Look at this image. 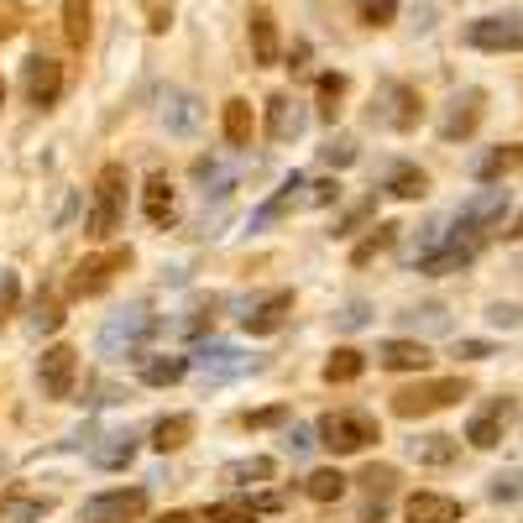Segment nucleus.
<instances>
[{
	"mask_svg": "<svg viewBox=\"0 0 523 523\" xmlns=\"http://www.w3.org/2000/svg\"><path fill=\"white\" fill-rule=\"evenodd\" d=\"M304 126H309L304 100H293V95H272L267 100V136L272 142H293V136H304Z\"/></svg>",
	"mask_w": 523,
	"mask_h": 523,
	"instance_id": "nucleus-17",
	"label": "nucleus"
},
{
	"mask_svg": "<svg viewBox=\"0 0 523 523\" xmlns=\"http://www.w3.org/2000/svg\"><path fill=\"white\" fill-rule=\"evenodd\" d=\"M21 95H27V105H37V110H53L58 95H63V63L32 53L21 63Z\"/></svg>",
	"mask_w": 523,
	"mask_h": 523,
	"instance_id": "nucleus-8",
	"label": "nucleus"
},
{
	"mask_svg": "<svg viewBox=\"0 0 523 523\" xmlns=\"http://www.w3.org/2000/svg\"><path fill=\"white\" fill-rule=\"evenodd\" d=\"M461 497H450V492H414L403 503V518L408 523H461Z\"/></svg>",
	"mask_w": 523,
	"mask_h": 523,
	"instance_id": "nucleus-16",
	"label": "nucleus"
},
{
	"mask_svg": "<svg viewBox=\"0 0 523 523\" xmlns=\"http://www.w3.org/2000/svg\"><path fill=\"white\" fill-rule=\"evenodd\" d=\"M252 105L246 100H225V110H220V131H225V142L231 147H252Z\"/></svg>",
	"mask_w": 523,
	"mask_h": 523,
	"instance_id": "nucleus-27",
	"label": "nucleus"
},
{
	"mask_svg": "<svg viewBox=\"0 0 523 523\" xmlns=\"http://www.w3.org/2000/svg\"><path fill=\"white\" fill-rule=\"evenodd\" d=\"M408 456L419 466H450V461H461V440L456 435H424V440H408Z\"/></svg>",
	"mask_w": 523,
	"mask_h": 523,
	"instance_id": "nucleus-26",
	"label": "nucleus"
},
{
	"mask_svg": "<svg viewBox=\"0 0 523 523\" xmlns=\"http://www.w3.org/2000/svg\"><path fill=\"white\" fill-rule=\"evenodd\" d=\"M152 523H199L194 513H163V518H152Z\"/></svg>",
	"mask_w": 523,
	"mask_h": 523,
	"instance_id": "nucleus-53",
	"label": "nucleus"
},
{
	"mask_svg": "<svg viewBox=\"0 0 523 523\" xmlns=\"http://www.w3.org/2000/svg\"><path fill=\"white\" fill-rule=\"evenodd\" d=\"M471 173L482 178V184H497V178H508V173H523V147H518V142L492 147V152H482V157L471 163Z\"/></svg>",
	"mask_w": 523,
	"mask_h": 523,
	"instance_id": "nucleus-22",
	"label": "nucleus"
},
{
	"mask_svg": "<svg viewBox=\"0 0 523 523\" xmlns=\"http://www.w3.org/2000/svg\"><path fill=\"white\" fill-rule=\"evenodd\" d=\"M147 513V492L142 487H121V492H100V497H89L84 503V523H131V518H142Z\"/></svg>",
	"mask_w": 523,
	"mask_h": 523,
	"instance_id": "nucleus-11",
	"label": "nucleus"
},
{
	"mask_svg": "<svg viewBox=\"0 0 523 523\" xmlns=\"http://www.w3.org/2000/svg\"><path fill=\"white\" fill-rule=\"evenodd\" d=\"M0 105H6V84H0Z\"/></svg>",
	"mask_w": 523,
	"mask_h": 523,
	"instance_id": "nucleus-55",
	"label": "nucleus"
},
{
	"mask_svg": "<svg viewBox=\"0 0 523 523\" xmlns=\"http://www.w3.org/2000/svg\"><path fill=\"white\" fill-rule=\"evenodd\" d=\"M304 497L309 503H340V497H346V476L340 471H314L304 482Z\"/></svg>",
	"mask_w": 523,
	"mask_h": 523,
	"instance_id": "nucleus-34",
	"label": "nucleus"
},
{
	"mask_svg": "<svg viewBox=\"0 0 523 523\" xmlns=\"http://www.w3.org/2000/svg\"><path fill=\"white\" fill-rule=\"evenodd\" d=\"M194 440V414H173V419H157V429H152V445L163 450H184Z\"/></svg>",
	"mask_w": 523,
	"mask_h": 523,
	"instance_id": "nucleus-31",
	"label": "nucleus"
},
{
	"mask_svg": "<svg viewBox=\"0 0 523 523\" xmlns=\"http://www.w3.org/2000/svg\"><path fill=\"white\" fill-rule=\"evenodd\" d=\"M367 320H372V304H367V299H351L346 309L335 314V325H340V330H361Z\"/></svg>",
	"mask_w": 523,
	"mask_h": 523,
	"instance_id": "nucleus-46",
	"label": "nucleus"
},
{
	"mask_svg": "<svg viewBox=\"0 0 523 523\" xmlns=\"http://www.w3.org/2000/svg\"><path fill=\"white\" fill-rule=\"evenodd\" d=\"M126 189H131V178L121 163H105L100 178H95V204H89V236H116L121 231V220H126Z\"/></svg>",
	"mask_w": 523,
	"mask_h": 523,
	"instance_id": "nucleus-1",
	"label": "nucleus"
},
{
	"mask_svg": "<svg viewBox=\"0 0 523 523\" xmlns=\"http://www.w3.org/2000/svg\"><path fill=\"white\" fill-rule=\"evenodd\" d=\"M492 503H518V497H523V476L518 471H503V476H492Z\"/></svg>",
	"mask_w": 523,
	"mask_h": 523,
	"instance_id": "nucleus-44",
	"label": "nucleus"
},
{
	"mask_svg": "<svg viewBox=\"0 0 523 523\" xmlns=\"http://www.w3.org/2000/svg\"><path fill=\"white\" fill-rule=\"evenodd\" d=\"M372 210H377V194H372V199H361V204H351V210H346V215L335 220V231H330V236H351V231H356V225L367 220Z\"/></svg>",
	"mask_w": 523,
	"mask_h": 523,
	"instance_id": "nucleus-45",
	"label": "nucleus"
},
{
	"mask_svg": "<svg viewBox=\"0 0 523 523\" xmlns=\"http://www.w3.org/2000/svg\"><path fill=\"white\" fill-rule=\"evenodd\" d=\"M356 482H361V487H367L372 497H388V492L398 487V471H393V466H367V471H361V476H356Z\"/></svg>",
	"mask_w": 523,
	"mask_h": 523,
	"instance_id": "nucleus-43",
	"label": "nucleus"
},
{
	"mask_svg": "<svg viewBox=\"0 0 523 523\" xmlns=\"http://www.w3.org/2000/svg\"><path fill=\"white\" fill-rule=\"evenodd\" d=\"M157 314L147 309V304H131V309H121L116 320H105V330H100V356H110V361H121V356H136L147 346V340L157 335Z\"/></svg>",
	"mask_w": 523,
	"mask_h": 523,
	"instance_id": "nucleus-2",
	"label": "nucleus"
},
{
	"mask_svg": "<svg viewBox=\"0 0 523 523\" xmlns=\"http://www.w3.org/2000/svg\"><path fill=\"white\" fill-rule=\"evenodd\" d=\"M142 11H147V27L152 32H168L173 27V0H142Z\"/></svg>",
	"mask_w": 523,
	"mask_h": 523,
	"instance_id": "nucleus-47",
	"label": "nucleus"
},
{
	"mask_svg": "<svg viewBox=\"0 0 523 523\" xmlns=\"http://www.w3.org/2000/svg\"><path fill=\"white\" fill-rule=\"evenodd\" d=\"M194 372H204L210 382H225V377H241L252 372V356H241L236 346H225V340H204V346H194Z\"/></svg>",
	"mask_w": 523,
	"mask_h": 523,
	"instance_id": "nucleus-14",
	"label": "nucleus"
},
{
	"mask_svg": "<svg viewBox=\"0 0 523 523\" xmlns=\"http://www.w3.org/2000/svg\"><path fill=\"white\" fill-rule=\"evenodd\" d=\"M361 372H367V356L356 346H340V351L325 356V382H356Z\"/></svg>",
	"mask_w": 523,
	"mask_h": 523,
	"instance_id": "nucleus-33",
	"label": "nucleus"
},
{
	"mask_svg": "<svg viewBox=\"0 0 523 523\" xmlns=\"http://www.w3.org/2000/svg\"><path fill=\"white\" fill-rule=\"evenodd\" d=\"M241 173H246V157H236V163H225V157H199L194 163V178L204 184V194H231Z\"/></svg>",
	"mask_w": 523,
	"mask_h": 523,
	"instance_id": "nucleus-21",
	"label": "nucleus"
},
{
	"mask_svg": "<svg viewBox=\"0 0 523 523\" xmlns=\"http://www.w3.org/2000/svg\"><path fill=\"white\" fill-rule=\"evenodd\" d=\"M335 199H340V178H320L309 189V204H335Z\"/></svg>",
	"mask_w": 523,
	"mask_h": 523,
	"instance_id": "nucleus-50",
	"label": "nucleus"
},
{
	"mask_svg": "<svg viewBox=\"0 0 523 523\" xmlns=\"http://www.w3.org/2000/svg\"><path fill=\"white\" fill-rule=\"evenodd\" d=\"M466 48H476V53H518L523 48V16L518 11L476 16L466 27Z\"/></svg>",
	"mask_w": 523,
	"mask_h": 523,
	"instance_id": "nucleus-6",
	"label": "nucleus"
},
{
	"mask_svg": "<svg viewBox=\"0 0 523 523\" xmlns=\"http://www.w3.org/2000/svg\"><path fill=\"white\" fill-rule=\"evenodd\" d=\"M131 456H136V435H131V429H116V435H105L95 445V466H105V471L131 466Z\"/></svg>",
	"mask_w": 523,
	"mask_h": 523,
	"instance_id": "nucleus-28",
	"label": "nucleus"
},
{
	"mask_svg": "<svg viewBox=\"0 0 523 523\" xmlns=\"http://www.w3.org/2000/svg\"><path fill=\"white\" fill-rule=\"evenodd\" d=\"M194 372L189 356H142V382L147 388H173V382H184Z\"/></svg>",
	"mask_w": 523,
	"mask_h": 523,
	"instance_id": "nucleus-25",
	"label": "nucleus"
},
{
	"mask_svg": "<svg viewBox=\"0 0 523 523\" xmlns=\"http://www.w3.org/2000/svg\"><path fill=\"white\" fill-rule=\"evenodd\" d=\"M262 508L257 503H246V497H225V503L210 508V523H257Z\"/></svg>",
	"mask_w": 523,
	"mask_h": 523,
	"instance_id": "nucleus-36",
	"label": "nucleus"
},
{
	"mask_svg": "<svg viewBox=\"0 0 523 523\" xmlns=\"http://www.w3.org/2000/svg\"><path fill=\"white\" fill-rule=\"evenodd\" d=\"M48 508H53L48 497H11L0 513H6L11 523H37V518H48Z\"/></svg>",
	"mask_w": 523,
	"mask_h": 523,
	"instance_id": "nucleus-40",
	"label": "nucleus"
},
{
	"mask_svg": "<svg viewBox=\"0 0 523 523\" xmlns=\"http://www.w3.org/2000/svg\"><path fill=\"white\" fill-rule=\"evenodd\" d=\"M356 16H361V27H393L398 0H356Z\"/></svg>",
	"mask_w": 523,
	"mask_h": 523,
	"instance_id": "nucleus-41",
	"label": "nucleus"
},
{
	"mask_svg": "<svg viewBox=\"0 0 523 523\" xmlns=\"http://www.w3.org/2000/svg\"><path fill=\"white\" fill-rule=\"evenodd\" d=\"M246 32H252V58H257V68L278 63V21H272L267 6H252V16H246Z\"/></svg>",
	"mask_w": 523,
	"mask_h": 523,
	"instance_id": "nucleus-20",
	"label": "nucleus"
},
{
	"mask_svg": "<svg viewBox=\"0 0 523 523\" xmlns=\"http://www.w3.org/2000/svg\"><path fill=\"white\" fill-rule=\"evenodd\" d=\"M487 320H492L497 330H518V325H523V314H518L513 304H492V309H487Z\"/></svg>",
	"mask_w": 523,
	"mask_h": 523,
	"instance_id": "nucleus-49",
	"label": "nucleus"
},
{
	"mask_svg": "<svg viewBox=\"0 0 523 523\" xmlns=\"http://www.w3.org/2000/svg\"><path fill=\"white\" fill-rule=\"evenodd\" d=\"M131 262V252H100V257H89L74 267V278H68V288H74V299H95V293L110 288V278Z\"/></svg>",
	"mask_w": 523,
	"mask_h": 523,
	"instance_id": "nucleus-12",
	"label": "nucleus"
},
{
	"mask_svg": "<svg viewBox=\"0 0 523 523\" xmlns=\"http://www.w3.org/2000/svg\"><path fill=\"white\" fill-rule=\"evenodd\" d=\"M340 95H346V74H320V121L340 116Z\"/></svg>",
	"mask_w": 523,
	"mask_h": 523,
	"instance_id": "nucleus-39",
	"label": "nucleus"
},
{
	"mask_svg": "<svg viewBox=\"0 0 523 523\" xmlns=\"http://www.w3.org/2000/svg\"><path fill=\"white\" fill-rule=\"evenodd\" d=\"M163 126H168L173 136H194V131L204 126V105H199V95H189V89H173V95L163 100Z\"/></svg>",
	"mask_w": 523,
	"mask_h": 523,
	"instance_id": "nucleus-19",
	"label": "nucleus"
},
{
	"mask_svg": "<svg viewBox=\"0 0 523 523\" xmlns=\"http://www.w3.org/2000/svg\"><path fill=\"white\" fill-rule=\"evenodd\" d=\"M272 471H278V466H272V456H246V461H231L220 476L231 487H262V482H272Z\"/></svg>",
	"mask_w": 523,
	"mask_h": 523,
	"instance_id": "nucleus-30",
	"label": "nucleus"
},
{
	"mask_svg": "<svg viewBox=\"0 0 523 523\" xmlns=\"http://www.w3.org/2000/svg\"><path fill=\"white\" fill-rule=\"evenodd\" d=\"M377 435L382 429H377V419L367 414V408H335V414L320 419V445L330 450V456H356V450H367Z\"/></svg>",
	"mask_w": 523,
	"mask_h": 523,
	"instance_id": "nucleus-3",
	"label": "nucleus"
},
{
	"mask_svg": "<svg viewBox=\"0 0 523 523\" xmlns=\"http://www.w3.org/2000/svg\"><path fill=\"white\" fill-rule=\"evenodd\" d=\"M482 105H487L482 89H461V95L445 105V116H440V142H466V136L482 126Z\"/></svg>",
	"mask_w": 523,
	"mask_h": 523,
	"instance_id": "nucleus-13",
	"label": "nucleus"
},
{
	"mask_svg": "<svg viewBox=\"0 0 523 523\" xmlns=\"http://www.w3.org/2000/svg\"><path fill=\"white\" fill-rule=\"evenodd\" d=\"M314 445H320V429L293 424L288 435H283V456H293V461H309V456H314Z\"/></svg>",
	"mask_w": 523,
	"mask_h": 523,
	"instance_id": "nucleus-38",
	"label": "nucleus"
},
{
	"mask_svg": "<svg viewBox=\"0 0 523 523\" xmlns=\"http://www.w3.org/2000/svg\"><path fill=\"white\" fill-rule=\"evenodd\" d=\"M382 189H388L393 199H424L429 194V173L414 168V163H388L382 168Z\"/></svg>",
	"mask_w": 523,
	"mask_h": 523,
	"instance_id": "nucleus-23",
	"label": "nucleus"
},
{
	"mask_svg": "<svg viewBox=\"0 0 523 523\" xmlns=\"http://www.w3.org/2000/svg\"><path fill=\"white\" fill-rule=\"evenodd\" d=\"M393 241H398V225L388 220V225H377V231H372L367 241H361V246H356V252H351V262H356V267H367V262H372L377 252H388V246H393Z\"/></svg>",
	"mask_w": 523,
	"mask_h": 523,
	"instance_id": "nucleus-37",
	"label": "nucleus"
},
{
	"mask_svg": "<svg viewBox=\"0 0 523 523\" xmlns=\"http://www.w3.org/2000/svg\"><path fill=\"white\" fill-rule=\"evenodd\" d=\"M456 356H461V361H487V356H492V346H487V340H461Z\"/></svg>",
	"mask_w": 523,
	"mask_h": 523,
	"instance_id": "nucleus-52",
	"label": "nucleus"
},
{
	"mask_svg": "<svg viewBox=\"0 0 523 523\" xmlns=\"http://www.w3.org/2000/svg\"><path fill=\"white\" fill-rule=\"evenodd\" d=\"M508 419H513V398H492V403H482V408L471 414V424H466V445L492 450L497 440H503Z\"/></svg>",
	"mask_w": 523,
	"mask_h": 523,
	"instance_id": "nucleus-15",
	"label": "nucleus"
},
{
	"mask_svg": "<svg viewBox=\"0 0 523 523\" xmlns=\"http://www.w3.org/2000/svg\"><path fill=\"white\" fill-rule=\"evenodd\" d=\"M403 325L414 330V335H445V330H450V314H445L440 304H424V309H408Z\"/></svg>",
	"mask_w": 523,
	"mask_h": 523,
	"instance_id": "nucleus-35",
	"label": "nucleus"
},
{
	"mask_svg": "<svg viewBox=\"0 0 523 523\" xmlns=\"http://www.w3.org/2000/svg\"><path fill=\"white\" fill-rule=\"evenodd\" d=\"M299 189H304V178H299V173H288L283 184H278V194H272V199L262 204V210H252V231H267V225L278 220V215L288 210L293 199H299Z\"/></svg>",
	"mask_w": 523,
	"mask_h": 523,
	"instance_id": "nucleus-29",
	"label": "nucleus"
},
{
	"mask_svg": "<svg viewBox=\"0 0 523 523\" xmlns=\"http://www.w3.org/2000/svg\"><path fill=\"white\" fill-rule=\"evenodd\" d=\"M356 157H361V152H356L351 136H335V142H325V147H320V163H325V168H335V173H340V168H351Z\"/></svg>",
	"mask_w": 523,
	"mask_h": 523,
	"instance_id": "nucleus-42",
	"label": "nucleus"
},
{
	"mask_svg": "<svg viewBox=\"0 0 523 523\" xmlns=\"http://www.w3.org/2000/svg\"><path fill=\"white\" fill-rule=\"evenodd\" d=\"M283 419H288V408H262V414H246L241 424L246 429H267V424H283Z\"/></svg>",
	"mask_w": 523,
	"mask_h": 523,
	"instance_id": "nucleus-51",
	"label": "nucleus"
},
{
	"mask_svg": "<svg viewBox=\"0 0 523 523\" xmlns=\"http://www.w3.org/2000/svg\"><path fill=\"white\" fill-rule=\"evenodd\" d=\"M508 189L503 184H492V189H482V194H471L461 210H456V231L450 236H471V241H482L487 231H497L503 225V215H508Z\"/></svg>",
	"mask_w": 523,
	"mask_h": 523,
	"instance_id": "nucleus-5",
	"label": "nucleus"
},
{
	"mask_svg": "<svg viewBox=\"0 0 523 523\" xmlns=\"http://www.w3.org/2000/svg\"><path fill=\"white\" fill-rule=\"evenodd\" d=\"M89 32H95V11H89V0H63V37L84 48Z\"/></svg>",
	"mask_w": 523,
	"mask_h": 523,
	"instance_id": "nucleus-32",
	"label": "nucleus"
},
{
	"mask_svg": "<svg viewBox=\"0 0 523 523\" xmlns=\"http://www.w3.org/2000/svg\"><path fill=\"white\" fill-rule=\"evenodd\" d=\"M58 325H63V309H58L53 299H42L37 314H32V330H37V335H48V330H58Z\"/></svg>",
	"mask_w": 523,
	"mask_h": 523,
	"instance_id": "nucleus-48",
	"label": "nucleus"
},
{
	"mask_svg": "<svg viewBox=\"0 0 523 523\" xmlns=\"http://www.w3.org/2000/svg\"><path fill=\"white\" fill-rule=\"evenodd\" d=\"M429 346L424 340H382L377 346V367H388V372H424L429 367Z\"/></svg>",
	"mask_w": 523,
	"mask_h": 523,
	"instance_id": "nucleus-18",
	"label": "nucleus"
},
{
	"mask_svg": "<svg viewBox=\"0 0 523 523\" xmlns=\"http://www.w3.org/2000/svg\"><path fill=\"white\" fill-rule=\"evenodd\" d=\"M74 377H79V351L74 346H48L37 356V382H42V393H48L53 403H63L68 393H74Z\"/></svg>",
	"mask_w": 523,
	"mask_h": 523,
	"instance_id": "nucleus-10",
	"label": "nucleus"
},
{
	"mask_svg": "<svg viewBox=\"0 0 523 523\" xmlns=\"http://www.w3.org/2000/svg\"><path fill=\"white\" fill-rule=\"evenodd\" d=\"M471 388L461 377H435V382H414V388L393 393V414L398 419H424V414H440V408L461 403Z\"/></svg>",
	"mask_w": 523,
	"mask_h": 523,
	"instance_id": "nucleus-4",
	"label": "nucleus"
},
{
	"mask_svg": "<svg viewBox=\"0 0 523 523\" xmlns=\"http://www.w3.org/2000/svg\"><path fill=\"white\" fill-rule=\"evenodd\" d=\"M142 215L163 231V225H173V215H178V199H173V184L163 173L157 178H147V189H142Z\"/></svg>",
	"mask_w": 523,
	"mask_h": 523,
	"instance_id": "nucleus-24",
	"label": "nucleus"
},
{
	"mask_svg": "<svg viewBox=\"0 0 523 523\" xmlns=\"http://www.w3.org/2000/svg\"><path fill=\"white\" fill-rule=\"evenodd\" d=\"M503 236H523V215L513 220V231H503Z\"/></svg>",
	"mask_w": 523,
	"mask_h": 523,
	"instance_id": "nucleus-54",
	"label": "nucleus"
},
{
	"mask_svg": "<svg viewBox=\"0 0 523 523\" xmlns=\"http://www.w3.org/2000/svg\"><path fill=\"white\" fill-rule=\"evenodd\" d=\"M293 314V293L288 288H272V293H257V299L241 304V330L246 335H278Z\"/></svg>",
	"mask_w": 523,
	"mask_h": 523,
	"instance_id": "nucleus-9",
	"label": "nucleus"
},
{
	"mask_svg": "<svg viewBox=\"0 0 523 523\" xmlns=\"http://www.w3.org/2000/svg\"><path fill=\"white\" fill-rule=\"evenodd\" d=\"M372 121L393 126V131H414V126L424 121V100H419V89H414V84H403V79L382 84V89H377V100H372Z\"/></svg>",
	"mask_w": 523,
	"mask_h": 523,
	"instance_id": "nucleus-7",
	"label": "nucleus"
}]
</instances>
